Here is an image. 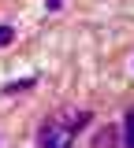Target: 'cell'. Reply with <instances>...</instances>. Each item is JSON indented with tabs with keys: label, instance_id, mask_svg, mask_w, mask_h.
Listing matches in <instances>:
<instances>
[{
	"label": "cell",
	"instance_id": "3",
	"mask_svg": "<svg viewBox=\"0 0 134 148\" xmlns=\"http://www.w3.org/2000/svg\"><path fill=\"white\" fill-rule=\"evenodd\" d=\"M11 41H15V26L0 22V48H4V45H11Z\"/></svg>",
	"mask_w": 134,
	"mask_h": 148
},
{
	"label": "cell",
	"instance_id": "2",
	"mask_svg": "<svg viewBox=\"0 0 134 148\" xmlns=\"http://www.w3.org/2000/svg\"><path fill=\"white\" fill-rule=\"evenodd\" d=\"M123 148H134V108L123 119Z\"/></svg>",
	"mask_w": 134,
	"mask_h": 148
},
{
	"label": "cell",
	"instance_id": "1",
	"mask_svg": "<svg viewBox=\"0 0 134 148\" xmlns=\"http://www.w3.org/2000/svg\"><path fill=\"white\" fill-rule=\"evenodd\" d=\"M82 126H90V111H60L52 119H45L37 130V148H71L75 145V133Z\"/></svg>",
	"mask_w": 134,
	"mask_h": 148
},
{
	"label": "cell",
	"instance_id": "4",
	"mask_svg": "<svg viewBox=\"0 0 134 148\" xmlns=\"http://www.w3.org/2000/svg\"><path fill=\"white\" fill-rule=\"evenodd\" d=\"M60 4H63V0H45V8H49V11H60Z\"/></svg>",
	"mask_w": 134,
	"mask_h": 148
}]
</instances>
